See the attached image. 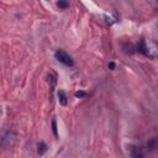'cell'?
I'll use <instances>...</instances> for the list:
<instances>
[{
    "label": "cell",
    "instance_id": "obj_1",
    "mask_svg": "<svg viewBox=\"0 0 158 158\" xmlns=\"http://www.w3.org/2000/svg\"><path fill=\"white\" fill-rule=\"evenodd\" d=\"M138 51L142 52L143 54L151 57V58H157L158 57V47L154 45V43H151V42H145L142 40L138 45Z\"/></svg>",
    "mask_w": 158,
    "mask_h": 158
},
{
    "label": "cell",
    "instance_id": "obj_2",
    "mask_svg": "<svg viewBox=\"0 0 158 158\" xmlns=\"http://www.w3.org/2000/svg\"><path fill=\"white\" fill-rule=\"evenodd\" d=\"M15 141H16V135L11 130L5 131L1 135V146L5 148H11L15 145Z\"/></svg>",
    "mask_w": 158,
    "mask_h": 158
},
{
    "label": "cell",
    "instance_id": "obj_3",
    "mask_svg": "<svg viewBox=\"0 0 158 158\" xmlns=\"http://www.w3.org/2000/svg\"><path fill=\"white\" fill-rule=\"evenodd\" d=\"M54 56H56V58H57L58 61H60L61 63H63V64H65V65H69V67H72V65L74 64V62H73V60H72V57H71L68 53H65L64 51H62V49L57 51V52L54 53Z\"/></svg>",
    "mask_w": 158,
    "mask_h": 158
},
{
    "label": "cell",
    "instance_id": "obj_4",
    "mask_svg": "<svg viewBox=\"0 0 158 158\" xmlns=\"http://www.w3.org/2000/svg\"><path fill=\"white\" fill-rule=\"evenodd\" d=\"M146 147H147L148 152H157L158 151V138L154 137L152 140H149L146 145Z\"/></svg>",
    "mask_w": 158,
    "mask_h": 158
},
{
    "label": "cell",
    "instance_id": "obj_5",
    "mask_svg": "<svg viewBox=\"0 0 158 158\" xmlns=\"http://www.w3.org/2000/svg\"><path fill=\"white\" fill-rule=\"evenodd\" d=\"M130 156L135 157V158H142L145 154L142 151H141V148H138L136 146H131L130 147Z\"/></svg>",
    "mask_w": 158,
    "mask_h": 158
},
{
    "label": "cell",
    "instance_id": "obj_6",
    "mask_svg": "<svg viewBox=\"0 0 158 158\" xmlns=\"http://www.w3.org/2000/svg\"><path fill=\"white\" fill-rule=\"evenodd\" d=\"M58 100H60V104H61V105H63V106L67 105L68 98H67V95H65V93H64L63 90H60V91H58Z\"/></svg>",
    "mask_w": 158,
    "mask_h": 158
},
{
    "label": "cell",
    "instance_id": "obj_7",
    "mask_svg": "<svg viewBox=\"0 0 158 158\" xmlns=\"http://www.w3.org/2000/svg\"><path fill=\"white\" fill-rule=\"evenodd\" d=\"M48 82H49V89H51V91H53L54 87H56V83H57V77H56L54 73H49Z\"/></svg>",
    "mask_w": 158,
    "mask_h": 158
},
{
    "label": "cell",
    "instance_id": "obj_8",
    "mask_svg": "<svg viewBox=\"0 0 158 158\" xmlns=\"http://www.w3.org/2000/svg\"><path fill=\"white\" fill-rule=\"evenodd\" d=\"M122 47H123V49H125V52H126V53H130V54L135 53V46L132 45L131 42H125L122 45Z\"/></svg>",
    "mask_w": 158,
    "mask_h": 158
},
{
    "label": "cell",
    "instance_id": "obj_9",
    "mask_svg": "<svg viewBox=\"0 0 158 158\" xmlns=\"http://www.w3.org/2000/svg\"><path fill=\"white\" fill-rule=\"evenodd\" d=\"M37 147H38L37 152H38V154H40V156H42V154H43L46 151H47V145H46L45 142H40Z\"/></svg>",
    "mask_w": 158,
    "mask_h": 158
},
{
    "label": "cell",
    "instance_id": "obj_10",
    "mask_svg": "<svg viewBox=\"0 0 158 158\" xmlns=\"http://www.w3.org/2000/svg\"><path fill=\"white\" fill-rule=\"evenodd\" d=\"M57 5H58V7H60V9H67V7L69 6L67 0H60V1L57 3Z\"/></svg>",
    "mask_w": 158,
    "mask_h": 158
},
{
    "label": "cell",
    "instance_id": "obj_11",
    "mask_svg": "<svg viewBox=\"0 0 158 158\" xmlns=\"http://www.w3.org/2000/svg\"><path fill=\"white\" fill-rule=\"evenodd\" d=\"M52 131H53V135L57 137V125H56V120L52 121Z\"/></svg>",
    "mask_w": 158,
    "mask_h": 158
},
{
    "label": "cell",
    "instance_id": "obj_12",
    "mask_svg": "<svg viewBox=\"0 0 158 158\" xmlns=\"http://www.w3.org/2000/svg\"><path fill=\"white\" fill-rule=\"evenodd\" d=\"M76 96L77 98H84V96H87V93H84V91H77Z\"/></svg>",
    "mask_w": 158,
    "mask_h": 158
},
{
    "label": "cell",
    "instance_id": "obj_13",
    "mask_svg": "<svg viewBox=\"0 0 158 158\" xmlns=\"http://www.w3.org/2000/svg\"><path fill=\"white\" fill-rule=\"evenodd\" d=\"M109 68H110V69H115V63H112V62L109 63Z\"/></svg>",
    "mask_w": 158,
    "mask_h": 158
},
{
    "label": "cell",
    "instance_id": "obj_14",
    "mask_svg": "<svg viewBox=\"0 0 158 158\" xmlns=\"http://www.w3.org/2000/svg\"><path fill=\"white\" fill-rule=\"evenodd\" d=\"M148 1H149V3H152L153 5H157V4H158V0H148Z\"/></svg>",
    "mask_w": 158,
    "mask_h": 158
}]
</instances>
